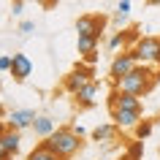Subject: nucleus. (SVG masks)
<instances>
[{"instance_id":"obj_1","label":"nucleus","mask_w":160,"mask_h":160,"mask_svg":"<svg viewBox=\"0 0 160 160\" xmlns=\"http://www.w3.org/2000/svg\"><path fill=\"white\" fill-rule=\"evenodd\" d=\"M152 71L149 65H136L130 73L125 76V79H119V82H114V90L122 95H136V98H144V95L152 90Z\"/></svg>"},{"instance_id":"obj_2","label":"nucleus","mask_w":160,"mask_h":160,"mask_svg":"<svg viewBox=\"0 0 160 160\" xmlns=\"http://www.w3.org/2000/svg\"><path fill=\"white\" fill-rule=\"evenodd\" d=\"M41 144H43L49 152H54L60 160H68V158H73L76 152H79L82 138H79L71 128H57V130H54L46 141H41Z\"/></svg>"},{"instance_id":"obj_3","label":"nucleus","mask_w":160,"mask_h":160,"mask_svg":"<svg viewBox=\"0 0 160 160\" xmlns=\"http://www.w3.org/2000/svg\"><path fill=\"white\" fill-rule=\"evenodd\" d=\"M103 27H106L103 14H84V17L76 19V38H98L101 41Z\"/></svg>"},{"instance_id":"obj_4","label":"nucleus","mask_w":160,"mask_h":160,"mask_svg":"<svg viewBox=\"0 0 160 160\" xmlns=\"http://www.w3.org/2000/svg\"><path fill=\"white\" fill-rule=\"evenodd\" d=\"M158 52H160V38H155V35H144V38H138L136 41V60H138V65H147V62H155L158 60Z\"/></svg>"},{"instance_id":"obj_5","label":"nucleus","mask_w":160,"mask_h":160,"mask_svg":"<svg viewBox=\"0 0 160 160\" xmlns=\"http://www.w3.org/2000/svg\"><path fill=\"white\" fill-rule=\"evenodd\" d=\"M138 65V60H136L133 52H122V54H117V57L111 60V65H109V76H111V82H119V79H125L133 68Z\"/></svg>"},{"instance_id":"obj_6","label":"nucleus","mask_w":160,"mask_h":160,"mask_svg":"<svg viewBox=\"0 0 160 160\" xmlns=\"http://www.w3.org/2000/svg\"><path fill=\"white\" fill-rule=\"evenodd\" d=\"M35 119H38V114H35L33 109H14V111H8V125H11V130H17V133L33 128Z\"/></svg>"},{"instance_id":"obj_7","label":"nucleus","mask_w":160,"mask_h":160,"mask_svg":"<svg viewBox=\"0 0 160 160\" xmlns=\"http://www.w3.org/2000/svg\"><path fill=\"white\" fill-rule=\"evenodd\" d=\"M90 82H92V71H90V68H79V71H73V73L65 76V90L71 95H79V90H84Z\"/></svg>"},{"instance_id":"obj_8","label":"nucleus","mask_w":160,"mask_h":160,"mask_svg":"<svg viewBox=\"0 0 160 160\" xmlns=\"http://www.w3.org/2000/svg\"><path fill=\"white\" fill-rule=\"evenodd\" d=\"M111 119L119 130H136L141 125V111H122V109H111Z\"/></svg>"},{"instance_id":"obj_9","label":"nucleus","mask_w":160,"mask_h":160,"mask_svg":"<svg viewBox=\"0 0 160 160\" xmlns=\"http://www.w3.org/2000/svg\"><path fill=\"white\" fill-rule=\"evenodd\" d=\"M109 106L111 109H122V111H141V98L136 95H122V92H114L109 95Z\"/></svg>"},{"instance_id":"obj_10","label":"nucleus","mask_w":160,"mask_h":160,"mask_svg":"<svg viewBox=\"0 0 160 160\" xmlns=\"http://www.w3.org/2000/svg\"><path fill=\"white\" fill-rule=\"evenodd\" d=\"M30 73H33V60L27 57V54H22V52H17V54H14V62H11V76H14V82H25Z\"/></svg>"},{"instance_id":"obj_11","label":"nucleus","mask_w":160,"mask_h":160,"mask_svg":"<svg viewBox=\"0 0 160 160\" xmlns=\"http://www.w3.org/2000/svg\"><path fill=\"white\" fill-rule=\"evenodd\" d=\"M117 133H119V128L114 125V122H103V125H98L92 130V141H98V144H111L114 138H117Z\"/></svg>"},{"instance_id":"obj_12","label":"nucleus","mask_w":160,"mask_h":160,"mask_svg":"<svg viewBox=\"0 0 160 160\" xmlns=\"http://www.w3.org/2000/svg\"><path fill=\"white\" fill-rule=\"evenodd\" d=\"M98 79H92V82H90V84L84 87V90H79V95H76V103H79V106H92L95 101H98Z\"/></svg>"},{"instance_id":"obj_13","label":"nucleus","mask_w":160,"mask_h":160,"mask_svg":"<svg viewBox=\"0 0 160 160\" xmlns=\"http://www.w3.org/2000/svg\"><path fill=\"white\" fill-rule=\"evenodd\" d=\"M0 141H3V149H6V155H8V158H14V155L19 152V144H22V133H17V130H6Z\"/></svg>"},{"instance_id":"obj_14","label":"nucleus","mask_w":160,"mask_h":160,"mask_svg":"<svg viewBox=\"0 0 160 160\" xmlns=\"http://www.w3.org/2000/svg\"><path fill=\"white\" fill-rule=\"evenodd\" d=\"M54 130H57V128H54V119H52V117H38L33 122V133L38 136V138H43V141H46Z\"/></svg>"},{"instance_id":"obj_15","label":"nucleus","mask_w":160,"mask_h":160,"mask_svg":"<svg viewBox=\"0 0 160 160\" xmlns=\"http://www.w3.org/2000/svg\"><path fill=\"white\" fill-rule=\"evenodd\" d=\"M76 49H79V54H92V52H98V38H76Z\"/></svg>"},{"instance_id":"obj_16","label":"nucleus","mask_w":160,"mask_h":160,"mask_svg":"<svg viewBox=\"0 0 160 160\" xmlns=\"http://www.w3.org/2000/svg\"><path fill=\"white\" fill-rule=\"evenodd\" d=\"M27 160H60V158L54 155V152H49L43 144H38V147H35V149L27 155Z\"/></svg>"},{"instance_id":"obj_17","label":"nucleus","mask_w":160,"mask_h":160,"mask_svg":"<svg viewBox=\"0 0 160 160\" xmlns=\"http://www.w3.org/2000/svg\"><path fill=\"white\" fill-rule=\"evenodd\" d=\"M130 8H133V3L130 0H122V3H117V25H125L128 22V17H130Z\"/></svg>"},{"instance_id":"obj_18","label":"nucleus","mask_w":160,"mask_h":160,"mask_svg":"<svg viewBox=\"0 0 160 160\" xmlns=\"http://www.w3.org/2000/svg\"><path fill=\"white\" fill-rule=\"evenodd\" d=\"M152 130H155V125H152L149 119H144L141 125L136 128V138H138V141H144V138H147V136H152Z\"/></svg>"},{"instance_id":"obj_19","label":"nucleus","mask_w":160,"mask_h":160,"mask_svg":"<svg viewBox=\"0 0 160 160\" xmlns=\"http://www.w3.org/2000/svg\"><path fill=\"white\" fill-rule=\"evenodd\" d=\"M141 149H144V141H138V138H136V141L130 144V147H128V155H125V158L138 160V158H141Z\"/></svg>"},{"instance_id":"obj_20","label":"nucleus","mask_w":160,"mask_h":160,"mask_svg":"<svg viewBox=\"0 0 160 160\" xmlns=\"http://www.w3.org/2000/svg\"><path fill=\"white\" fill-rule=\"evenodd\" d=\"M125 38H128V33H114L109 38V49H119V46L125 43Z\"/></svg>"},{"instance_id":"obj_21","label":"nucleus","mask_w":160,"mask_h":160,"mask_svg":"<svg viewBox=\"0 0 160 160\" xmlns=\"http://www.w3.org/2000/svg\"><path fill=\"white\" fill-rule=\"evenodd\" d=\"M11 62L14 54H0V73H11Z\"/></svg>"},{"instance_id":"obj_22","label":"nucleus","mask_w":160,"mask_h":160,"mask_svg":"<svg viewBox=\"0 0 160 160\" xmlns=\"http://www.w3.org/2000/svg\"><path fill=\"white\" fill-rule=\"evenodd\" d=\"M33 30H35V22H30V19H25L19 25V35H33Z\"/></svg>"},{"instance_id":"obj_23","label":"nucleus","mask_w":160,"mask_h":160,"mask_svg":"<svg viewBox=\"0 0 160 160\" xmlns=\"http://www.w3.org/2000/svg\"><path fill=\"white\" fill-rule=\"evenodd\" d=\"M11 14H14V17H22V14H25V3H22V0L11 3Z\"/></svg>"},{"instance_id":"obj_24","label":"nucleus","mask_w":160,"mask_h":160,"mask_svg":"<svg viewBox=\"0 0 160 160\" xmlns=\"http://www.w3.org/2000/svg\"><path fill=\"white\" fill-rule=\"evenodd\" d=\"M71 130H73V133L79 136V138H82V136L87 133V130H84V125H82V122H73V125H71Z\"/></svg>"},{"instance_id":"obj_25","label":"nucleus","mask_w":160,"mask_h":160,"mask_svg":"<svg viewBox=\"0 0 160 160\" xmlns=\"http://www.w3.org/2000/svg\"><path fill=\"white\" fill-rule=\"evenodd\" d=\"M98 57H101V54L92 52V54H87V57H84V62H87V65H92V62H98Z\"/></svg>"},{"instance_id":"obj_26","label":"nucleus","mask_w":160,"mask_h":160,"mask_svg":"<svg viewBox=\"0 0 160 160\" xmlns=\"http://www.w3.org/2000/svg\"><path fill=\"white\" fill-rule=\"evenodd\" d=\"M3 133H6V128H3V122H0V138H3Z\"/></svg>"},{"instance_id":"obj_27","label":"nucleus","mask_w":160,"mask_h":160,"mask_svg":"<svg viewBox=\"0 0 160 160\" xmlns=\"http://www.w3.org/2000/svg\"><path fill=\"white\" fill-rule=\"evenodd\" d=\"M155 62H158V65H160V52H158V60H155Z\"/></svg>"},{"instance_id":"obj_28","label":"nucleus","mask_w":160,"mask_h":160,"mask_svg":"<svg viewBox=\"0 0 160 160\" xmlns=\"http://www.w3.org/2000/svg\"><path fill=\"white\" fill-rule=\"evenodd\" d=\"M119 160H130V158H119Z\"/></svg>"},{"instance_id":"obj_29","label":"nucleus","mask_w":160,"mask_h":160,"mask_svg":"<svg viewBox=\"0 0 160 160\" xmlns=\"http://www.w3.org/2000/svg\"><path fill=\"white\" fill-rule=\"evenodd\" d=\"M6 160H14V158H6Z\"/></svg>"},{"instance_id":"obj_30","label":"nucleus","mask_w":160,"mask_h":160,"mask_svg":"<svg viewBox=\"0 0 160 160\" xmlns=\"http://www.w3.org/2000/svg\"><path fill=\"white\" fill-rule=\"evenodd\" d=\"M158 155H160V147H158Z\"/></svg>"}]
</instances>
